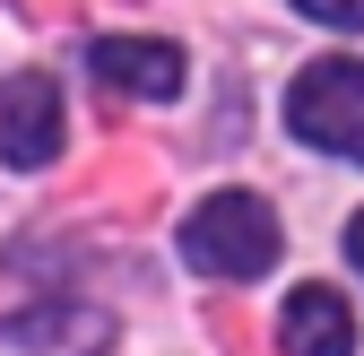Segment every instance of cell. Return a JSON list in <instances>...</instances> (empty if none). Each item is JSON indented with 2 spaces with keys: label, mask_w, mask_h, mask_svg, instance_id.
Listing matches in <instances>:
<instances>
[{
  "label": "cell",
  "mask_w": 364,
  "mask_h": 356,
  "mask_svg": "<svg viewBox=\"0 0 364 356\" xmlns=\"http://www.w3.org/2000/svg\"><path fill=\"white\" fill-rule=\"evenodd\" d=\"M287 130L304 148H330L364 165V61H312L287 96Z\"/></svg>",
  "instance_id": "7a4b0ae2"
},
{
  "label": "cell",
  "mask_w": 364,
  "mask_h": 356,
  "mask_svg": "<svg viewBox=\"0 0 364 356\" xmlns=\"http://www.w3.org/2000/svg\"><path fill=\"white\" fill-rule=\"evenodd\" d=\"M304 18H321V26H364V0H295Z\"/></svg>",
  "instance_id": "8992f818"
},
{
  "label": "cell",
  "mask_w": 364,
  "mask_h": 356,
  "mask_svg": "<svg viewBox=\"0 0 364 356\" xmlns=\"http://www.w3.org/2000/svg\"><path fill=\"white\" fill-rule=\"evenodd\" d=\"M0 157H9L18 174L61 157V87L43 70H18L9 87H0Z\"/></svg>",
  "instance_id": "3957f363"
},
{
  "label": "cell",
  "mask_w": 364,
  "mask_h": 356,
  "mask_svg": "<svg viewBox=\"0 0 364 356\" xmlns=\"http://www.w3.org/2000/svg\"><path fill=\"white\" fill-rule=\"evenodd\" d=\"M87 70L122 96H173L182 87V43H156V35H96L87 43Z\"/></svg>",
  "instance_id": "277c9868"
},
{
  "label": "cell",
  "mask_w": 364,
  "mask_h": 356,
  "mask_svg": "<svg viewBox=\"0 0 364 356\" xmlns=\"http://www.w3.org/2000/svg\"><path fill=\"white\" fill-rule=\"evenodd\" d=\"M278 347L287 356H355V313L338 287H295L278 313Z\"/></svg>",
  "instance_id": "5b68a950"
},
{
  "label": "cell",
  "mask_w": 364,
  "mask_h": 356,
  "mask_svg": "<svg viewBox=\"0 0 364 356\" xmlns=\"http://www.w3.org/2000/svg\"><path fill=\"white\" fill-rule=\"evenodd\" d=\"M182 261L208 278H260L278 261V209L252 200V192H208L182 217Z\"/></svg>",
  "instance_id": "6da1fadb"
},
{
  "label": "cell",
  "mask_w": 364,
  "mask_h": 356,
  "mask_svg": "<svg viewBox=\"0 0 364 356\" xmlns=\"http://www.w3.org/2000/svg\"><path fill=\"white\" fill-rule=\"evenodd\" d=\"M347 252H355V270H364V209H355V226H347Z\"/></svg>",
  "instance_id": "52a82bcc"
}]
</instances>
